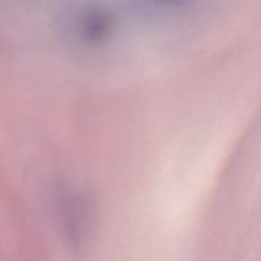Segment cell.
I'll return each instance as SVG.
<instances>
[{
	"instance_id": "cell-1",
	"label": "cell",
	"mask_w": 261,
	"mask_h": 261,
	"mask_svg": "<svg viewBox=\"0 0 261 261\" xmlns=\"http://www.w3.org/2000/svg\"><path fill=\"white\" fill-rule=\"evenodd\" d=\"M189 0H129L130 7L143 13H160L165 10L180 8Z\"/></svg>"
}]
</instances>
